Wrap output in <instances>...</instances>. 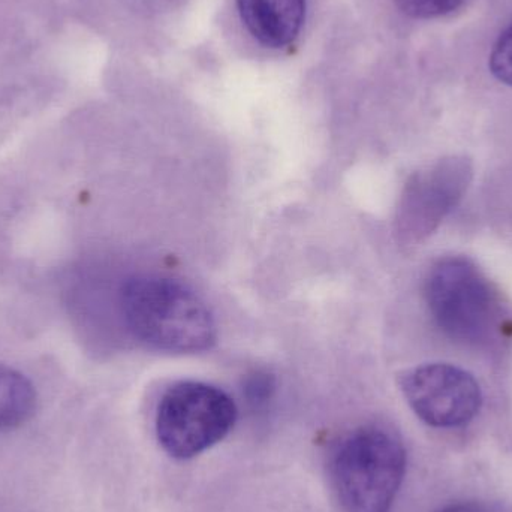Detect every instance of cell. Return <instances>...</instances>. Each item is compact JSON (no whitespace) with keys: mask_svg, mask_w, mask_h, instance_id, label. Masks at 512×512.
<instances>
[{"mask_svg":"<svg viewBox=\"0 0 512 512\" xmlns=\"http://www.w3.org/2000/svg\"><path fill=\"white\" fill-rule=\"evenodd\" d=\"M489 68L496 80L512 89V21L493 45Z\"/></svg>","mask_w":512,"mask_h":512,"instance_id":"obj_10","label":"cell"},{"mask_svg":"<svg viewBox=\"0 0 512 512\" xmlns=\"http://www.w3.org/2000/svg\"><path fill=\"white\" fill-rule=\"evenodd\" d=\"M236 418V403L225 391L204 382H179L159 402L156 435L171 457L188 460L221 442Z\"/></svg>","mask_w":512,"mask_h":512,"instance_id":"obj_4","label":"cell"},{"mask_svg":"<svg viewBox=\"0 0 512 512\" xmlns=\"http://www.w3.org/2000/svg\"><path fill=\"white\" fill-rule=\"evenodd\" d=\"M469 159H442L406 183L397 212V233L405 243H420L460 203L472 180Z\"/></svg>","mask_w":512,"mask_h":512,"instance_id":"obj_6","label":"cell"},{"mask_svg":"<svg viewBox=\"0 0 512 512\" xmlns=\"http://www.w3.org/2000/svg\"><path fill=\"white\" fill-rule=\"evenodd\" d=\"M237 8L256 41L274 50L294 44L306 20V0H237Z\"/></svg>","mask_w":512,"mask_h":512,"instance_id":"obj_7","label":"cell"},{"mask_svg":"<svg viewBox=\"0 0 512 512\" xmlns=\"http://www.w3.org/2000/svg\"><path fill=\"white\" fill-rule=\"evenodd\" d=\"M439 512H481L477 505L472 504H456L450 505V507L444 508Z\"/></svg>","mask_w":512,"mask_h":512,"instance_id":"obj_12","label":"cell"},{"mask_svg":"<svg viewBox=\"0 0 512 512\" xmlns=\"http://www.w3.org/2000/svg\"><path fill=\"white\" fill-rule=\"evenodd\" d=\"M406 471V451L390 430L360 427L334 451V489L345 512H390Z\"/></svg>","mask_w":512,"mask_h":512,"instance_id":"obj_3","label":"cell"},{"mask_svg":"<svg viewBox=\"0 0 512 512\" xmlns=\"http://www.w3.org/2000/svg\"><path fill=\"white\" fill-rule=\"evenodd\" d=\"M466 0H396L403 14L417 20H435L457 11Z\"/></svg>","mask_w":512,"mask_h":512,"instance_id":"obj_9","label":"cell"},{"mask_svg":"<svg viewBox=\"0 0 512 512\" xmlns=\"http://www.w3.org/2000/svg\"><path fill=\"white\" fill-rule=\"evenodd\" d=\"M245 396L254 406H261L271 399L274 393L273 376L265 372H254L245 381Z\"/></svg>","mask_w":512,"mask_h":512,"instance_id":"obj_11","label":"cell"},{"mask_svg":"<svg viewBox=\"0 0 512 512\" xmlns=\"http://www.w3.org/2000/svg\"><path fill=\"white\" fill-rule=\"evenodd\" d=\"M400 388L415 415L436 429L471 423L483 405L477 379L451 364L415 367L400 378Z\"/></svg>","mask_w":512,"mask_h":512,"instance_id":"obj_5","label":"cell"},{"mask_svg":"<svg viewBox=\"0 0 512 512\" xmlns=\"http://www.w3.org/2000/svg\"><path fill=\"white\" fill-rule=\"evenodd\" d=\"M120 312L140 342L159 351L192 354L216 342V322L192 289L170 277L141 274L120 289Z\"/></svg>","mask_w":512,"mask_h":512,"instance_id":"obj_1","label":"cell"},{"mask_svg":"<svg viewBox=\"0 0 512 512\" xmlns=\"http://www.w3.org/2000/svg\"><path fill=\"white\" fill-rule=\"evenodd\" d=\"M38 396L29 378L0 363V432L18 429L35 415Z\"/></svg>","mask_w":512,"mask_h":512,"instance_id":"obj_8","label":"cell"},{"mask_svg":"<svg viewBox=\"0 0 512 512\" xmlns=\"http://www.w3.org/2000/svg\"><path fill=\"white\" fill-rule=\"evenodd\" d=\"M430 315L453 342L492 349L508 340L510 316L501 294L474 261L439 259L424 282Z\"/></svg>","mask_w":512,"mask_h":512,"instance_id":"obj_2","label":"cell"}]
</instances>
